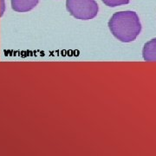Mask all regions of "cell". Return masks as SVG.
<instances>
[{
  "mask_svg": "<svg viewBox=\"0 0 156 156\" xmlns=\"http://www.w3.org/2000/svg\"><path fill=\"white\" fill-rule=\"evenodd\" d=\"M108 28L118 40L122 43H130L140 33L141 24L136 12L119 11L109 19Z\"/></svg>",
  "mask_w": 156,
  "mask_h": 156,
  "instance_id": "6da1fadb",
  "label": "cell"
},
{
  "mask_svg": "<svg viewBox=\"0 0 156 156\" xmlns=\"http://www.w3.org/2000/svg\"><path fill=\"white\" fill-rule=\"evenodd\" d=\"M142 56L145 61L156 62V38L146 43L142 50Z\"/></svg>",
  "mask_w": 156,
  "mask_h": 156,
  "instance_id": "277c9868",
  "label": "cell"
},
{
  "mask_svg": "<svg viewBox=\"0 0 156 156\" xmlns=\"http://www.w3.org/2000/svg\"><path fill=\"white\" fill-rule=\"evenodd\" d=\"M69 14L80 20H90L96 17L99 7L95 0H66Z\"/></svg>",
  "mask_w": 156,
  "mask_h": 156,
  "instance_id": "7a4b0ae2",
  "label": "cell"
},
{
  "mask_svg": "<svg viewBox=\"0 0 156 156\" xmlns=\"http://www.w3.org/2000/svg\"><path fill=\"white\" fill-rule=\"evenodd\" d=\"M11 8L17 12H27L37 5L39 0H11Z\"/></svg>",
  "mask_w": 156,
  "mask_h": 156,
  "instance_id": "3957f363",
  "label": "cell"
},
{
  "mask_svg": "<svg viewBox=\"0 0 156 156\" xmlns=\"http://www.w3.org/2000/svg\"><path fill=\"white\" fill-rule=\"evenodd\" d=\"M108 7H116V6L127 5L129 3V0H101Z\"/></svg>",
  "mask_w": 156,
  "mask_h": 156,
  "instance_id": "5b68a950",
  "label": "cell"
}]
</instances>
